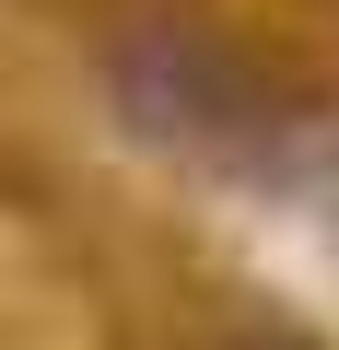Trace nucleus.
<instances>
[{"mask_svg":"<svg viewBox=\"0 0 339 350\" xmlns=\"http://www.w3.org/2000/svg\"><path fill=\"white\" fill-rule=\"evenodd\" d=\"M117 94L152 117V129H234L258 94H246V70L211 47V36H188V24H140L129 47H117Z\"/></svg>","mask_w":339,"mask_h":350,"instance_id":"1","label":"nucleus"}]
</instances>
